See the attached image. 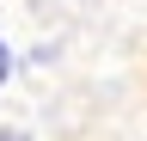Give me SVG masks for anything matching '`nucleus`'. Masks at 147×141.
I'll return each mask as SVG.
<instances>
[{
	"mask_svg": "<svg viewBox=\"0 0 147 141\" xmlns=\"http://www.w3.org/2000/svg\"><path fill=\"white\" fill-rule=\"evenodd\" d=\"M6 74H12V49L0 43V86H6Z\"/></svg>",
	"mask_w": 147,
	"mask_h": 141,
	"instance_id": "1",
	"label": "nucleus"
},
{
	"mask_svg": "<svg viewBox=\"0 0 147 141\" xmlns=\"http://www.w3.org/2000/svg\"><path fill=\"white\" fill-rule=\"evenodd\" d=\"M0 141H31V135L25 129H0Z\"/></svg>",
	"mask_w": 147,
	"mask_h": 141,
	"instance_id": "2",
	"label": "nucleus"
}]
</instances>
